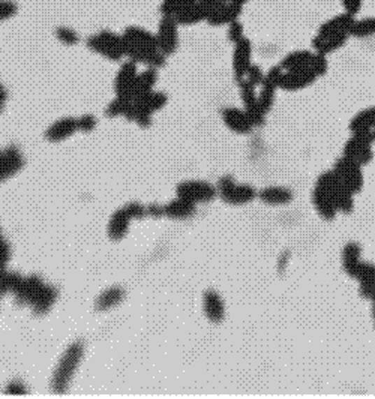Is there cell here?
Listing matches in <instances>:
<instances>
[{
  "label": "cell",
  "instance_id": "obj_1",
  "mask_svg": "<svg viewBox=\"0 0 375 399\" xmlns=\"http://www.w3.org/2000/svg\"><path fill=\"white\" fill-rule=\"evenodd\" d=\"M83 357H85V347L81 342H72L64 351L53 372V378H51V389L55 392L64 393L68 391Z\"/></svg>",
  "mask_w": 375,
  "mask_h": 399
},
{
  "label": "cell",
  "instance_id": "obj_2",
  "mask_svg": "<svg viewBox=\"0 0 375 399\" xmlns=\"http://www.w3.org/2000/svg\"><path fill=\"white\" fill-rule=\"evenodd\" d=\"M86 45L93 53L111 60V62H120L125 57L123 36L116 32H111V30H101V32L89 36Z\"/></svg>",
  "mask_w": 375,
  "mask_h": 399
},
{
  "label": "cell",
  "instance_id": "obj_3",
  "mask_svg": "<svg viewBox=\"0 0 375 399\" xmlns=\"http://www.w3.org/2000/svg\"><path fill=\"white\" fill-rule=\"evenodd\" d=\"M218 197L230 206H245L254 201L258 192L245 183H237L232 176H224L218 180L216 185Z\"/></svg>",
  "mask_w": 375,
  "mask_h": 399
},
{
  "label": "cell",
  "instance_id": "obj_4",
  "mask_svg": "<svg viewBox=\"0 0 375 399\" xmlns=\"http://www.w3.org/2000/svg\"><path fill=\"white\" fill-rule=\"evenodd\" d=\"M316 185L327 191L337 204L339 213H351L354 209V196L342 185L335 171H325L318 176Z\"/></svg>",
  "mask_w": 375,
  "mask_h": 399
},
{
  "label": "cell",
  "instance_id": "obj_5",
  "mask_svg": "<svg viewBox=\"0 0 375 399\" xmlns=\"http://www.w3.org/2000/svg\"><path fill=\"white\" fill-rule=\"evenodd\" d=\"M342 157L359 164L360 167L368 166L374 159V140L372 134H351L344 145Z\"/></svg>",
  "mask_w": 375,
  "mask_h": 399
},
{
  "label": "cell",
  "instance_id": "obj_6",
  "mask_svg": "<svg viewBox=\"0 0 375 399\" xmlns=\"http://www.w3.org/2000/svg\"><path fill=\"white\" fill-rule=\"evenodd\" d=\"M359 164L353 162L351 159L346 158V157H341L337 162L335 166H333V171H335V175L339 177V180L342 182V185L346 187L353 196H356L362 189H363V173Z\"/></svg>",
  "mask_w": 375,
  "mask_h": 399
},
{
  "label": "cell",
  "instance_id": "obj_7",
  "mask_svg": "<svg viewBox=\"0 0 375 399\" xmlns=\"http://www.w3.org/2000/svg\"><path fill=\"white\" fill-rule=\"evenodd\" d=\"M176 196L183 200L191 201L194 204H199V203L212 201L218 196V192H216V187H213L209 182L185 180L177 185Z\"/></svg>",
  "mask_w": 375,
  "mask_h": 399
},
{
  "label": "cell",
  "instance_id": "obj_8",
  "mask_svg": "<svg viewBox=\"0 0 375 399\" xmlns=\"http://www.w3.org/2000/svg\"><path fill=\"white\" fill-rule=\"evenodd\" d=\"M156 45L164 56H171L179 48V24L174 17L162 15L156 30Z\"/></svg>",
  "mask_w": 375,
  "mask_h": 399
},
{
  "label": "cell",
  "instance_id": "obj_9",
  "mask_svg": "<svg viewBox=\"0 0 375 399\" xmlns=\"http://www.w3.org/2000/svg\"><path fill=\"white\" fill-rule=\"evenodd\" d=\"M255 89L257 87L249 85L246 80H242L241 83H239V95H241L243 110L246 111V115L251 117L255 126H262L264 125L267 113L263 110L262 104H260L258 94L255 92Z\"/></svg>",
  "mask_w": 375,
  "mask_h": 399
},
{
  "label": "cell",
  "instance_id": "obj_10",
  "mask_svg": "<svg viewBox=\"0 0 375 399\" xmlns=\"http://www.w3.org/2000/svg\"><path fill=\"white\" fill-rule=\"evenodd\" d=\"M317 78L320 77L317 75L316 71L312 69L311 65L304 69L288 71V73L284 71V74L279 81V89L285 90V92H299V90L309 87L312 83H316Z\"/></svg>",
  "mask_w": 375,
  "mask_h": 399
},
{
  "label": "cell",
  "instance_id": "obj_11",
  "mask_svg": "<svg viewBox=\"0 0 375 399\" xmlns=\"http://www.w3.org/2000/svg\"><path fill=\"white\" fill-rule=\"evenodd\" d=\"M232 65L234 80L241 83L246 77L248 69L253 65V43L246 36L234 44Z\"/></svg>",
  "mask_w": 375,
  "mask_h": 399
},
{
  "label": "cell",
  "instance_id": "obj_12",
  "mask_svg": "<svg viewBox=\"0 0 375 399\" xmlns=\"http://www.w3.org/2000/svg\"><path fill=\"white\" fill-rule=\"evenodd\" d=\"M283 74H284V71L279 65L270 68L264 75L262 86H260L258 99H260V104H262V107L266 113L272 110V107L275 104L276 90L279 89V81H281V77H283Z\"/></svg>",
  "mask_w": 375,
  "mask_h": 399
},
{
  "label": "cell",
  "instance_id": "obj_13",
  "mask_svg": "<svg viewBox=\"0 0 375 399\" xmlns=\"http://www.w3.org/2000/svg\"><path fill=\"white\" fill-rule=\"evenodd\" d=\"M137 75H139L137 64L132 62V60L123 62L118 71L116 80H114V92H116V96L134 99V86Z\"/></svg>",
  "mask_w": 375,
  "mask_h": 399
},
{
  "label": "cell",
  "instance_id": "obj_14",
  "mask_svg": "<svg viewBox=\"0 0 375 399\" xmlns=\"http://www.w3.org/2000/svg\"><path fill=\"white\" fill-rule=\"evenodd\" d=\"M243 6L236 5L232 2H221L215 5L212 9H209L206 14L204 22L213 27L218 26H228L232 22H236L239 17L242 15Z\"/></svg>",
  "mask_w": 375,
  "mask_h": 399
},
{
  "label": "cell",
  "instance_id": "obj_15",
  "mask_svg": "<svg viewBox=\"0 0 375 399\" xmlns=\"http://www.w3.org/2000/svg\"><path fill=\"white\" fill-rule=\"evenodd\" d=\"M221 116H222L224 125L230 131H233L234 134H239V136L251 134L253 129L255 128L254 122L246 115V111L243 108L227 107L222 110Z\"/></svg>",
  "mask_w": 375,
  "mask_h": 399
},
{
  "label": "cell",
  "instance_id": "obj_16",
  "mask_svg": "<svg viewBox=\"0 0 375 399\" xmlns=\"http://www.w3.org/2000/svg\"><path fill=\"white\" fill-rule=\"evenodd\" d=\"M23 167L24 158L17 147H6L0 150V183L15 176Z\"/></svg>",
  "mask_w": 375,
  "mask_h": 399
},
{
  "label": "cell",
  "instance_id": "obj_17",
  "mask_svg": "<svg viewBox=\"0 0 375 399\" xmlns=\"http://www.w3.org/2000/svg\"><path fill=\"white\" fill-rule=\"evenodd\" d=\"M123 41L125 47L132 48H143V50H156V35L150 30H146L140 26H128L123 30Z\"/></svg>",
  "mask_w": 375,
  "mask_h": 399
},
{
  "label": "cell",
  "instance_id": "obj_18",
  "mask_svg": "<svg viewBox=\"0 0 375 399\" xmlns=\"http://www.w3.org/2000/svg\"><path fill=\"white\" fill-rule=\"evenodd\" d=\"M45 285L43 278L38 275H30V276H23L22 282L18 284V287L15 289L14 299L18 305H30L32 300L36 298V294L41 291Z\"/></svg>",
  "mask_w": 375,
  "mask_h": 399
},
{
  "label": "cell",
  "instance_id": "obj_19",
  "mask_svg": "<svg viewBox=\"0 0 375 399\" xmlns=\"http://www.w3.org/2000/svg\"><path fill=\"white\" fill-rule=\"evenodd\" d=\"M203 312L213 324H220L225 319V303L221 294L215 290H206L203 294Z\"/></svg>",
  "mask_w": 375,
  "mask_h": 399
},
{
  "label": "cell",
  "instance_id": "obj_20",
  "mask_svg": "<svg viewBox=\"0 0 375 399\" xmlns=\"http://www.w3.org/2000/svg\"><path fill=\"white\" fill-rule=\"evenodd\" d=\"M311 200H312V204H314V209L320 215V218H323L325 221H332L337 218V215L339 212L337 209L335 201H333L332 196L327 191L316 185L314 189H312Z\"/></svg>",
  "mask_w": 375,
  "mask_h": 399
},
{
  "label": "cell",
  "instance_id": "obj_21",
  "mask_svg": "<svg viewBox=\"0 0 375 399\" xmlns=\"http://www.w3.org/2000/svg\"><path fill=\"white\" fill-rule=\"evenodd\" d=\"M78 131L77 117H62L51 124L45 131V138L51 143H60L72 137Z\"/></svg>",
  "mask_w": 375,
  "mask_h": 399
},
{
  "label": "cell",
  "instance_id": "obj_22",
  "mask_svg": "<svg viewBox=\"0 0 375 399\" xmlns=\"http://www.w3.org/2000/svg\"><path fill=\"white\" fill-rule=\"evenodd\" d=\"M354 20L356 18L350 14H347V13L338 14L335 17L329 18L327 22L323 23L320 26L316 36L327 38V36H333V35H338V34H350V29L354 23Z\"/></svg>",
  "mask_w": 375,
  "mask_h": 399
},
{
  "label": "cell",
  "instance_id": "obj_23",
  "mask_svg": "<svg viewBox=\"0 0 375 399\" xmlns=\"http://www.w3.org/2000/svg\"><path fill=\"white\" fill-rule=\"evenodd\" d=\"M257 198L267 206H285L293 201L295 194L285 187H267L258 192Z\"/></svg>",
  "mask_w": 375,
  "mask_h": 399
},
{
  "label": "cell",
  "instance_id": "obj_24",
  "mask_svg": "<svg viewBox=\"0 0 375 399\" xmlns=\"http://www.w3.org/2000/svg\"><path fill=\"white\" fill-rule=\"evenodd\" d=\"M57 298H59V290L56 287H53V285L45 284L29 306L32 308L34 314L45 315L51 311V308H53Z\"/></svg>",
  "mask_w": 375,
  "mask_h": 399
},
{
  "label": "cell",
  "instance_id": "obj_25",
  "mask_svg": "<svg viewBox=\"0 0 375 399\" xmlns=\"http://www.w3.org/2000/svg\"><path fill=\"white\" fill-rule=\"evenodd\" d=\"M129 224H131V218H129V215L125 212V209L122 208L116 210L110 217V221L107 225L108 238L114 242L122 240L128 234Z\"/></svg>",
  "mask_w": 375,
  "mask_h": 399
},
{
  "label": "cell",
  "instance_id": "obj_26",
  "mask_svg": "<svg viewBox=\"0 0 375 399\" xmlns=\"http://www.w3.org/2000/svg\"><path fill=\"white\" fill-rule=\"evenodd\" d=\"M197 204L183 200L181 197H177L171 200L170 203H167L164 206V217L174 219V221H183L191 218L197 210Z\"/></svg>",
  "mask_w": 375,
  "mask_h": 399
},
{
  "label": "cell",
  "instance_id": "obj_27",
  "mask_svg": "<svg viewBox=\"0 0 375 399\" xmlns=\"http://www.w3.org/2000/svg\"><path fill=\"white\" fill-rule=\"evenodd\" d=\"M348 38H350V34H338V35L327 36V38L316 36L314 39H312V48H314L316 53L327 57L329 55L335 53L337 50L346 45Z\"/></svg>",
  "mask_w": 375,
  "mask_h": 399
},
{
  "label": "cell",
  "instance_id": "obj_28",
  "mask_svg": "<svg viewBox=\"0 0 375 399\" xmlns=\"http://www.w3.org/2000/svg\"><path fill=\"white\" fill-rule=\"evenodd\" d=\"M375 126V107H368L359 111L356 116L350 120L348 129L351 134H372Z\"/></svg>",
  "mask_w": 375,
  "mask_h": 399
},
{
  "label": "cell",
  "instance_id": "obj_29",
  "mask_svg": "<svg viewBox=\"0 0 375 399\" xmlns=\"http://www.w3.org/2000/svg\"><path fill=\"white\" fill-rule=\"evenodd\" d=\"M312 57H314V51L296 50L288 53L278 65L283 68V71H285V73H288V71H297L309 66Z\"/></svg>",
  "mask_w": 375,
  "mask_h": 399
},
{
  "label": "cell",
  "instance_id": "obj_30",
  "mask_svg": "<svg viewBox=\"0 0 375 399\" xmlns=\"http://www.w3.org/2000/svg\"><path fill=\"white\" fill-rule=\"evenodd\" d=\"M125 299V290L120 287H108L107 290H104L95 302V308L99 312H106L110 311L113 308H116V306Z\"/></svg>",
  "mask_w": 375,
  "mask_h": 399
},
{
  "label": "cell",
  "instance_id": "obj_31",
  "mask_svg": "<svg viewBox=\"0 0 375 399\" xmlns=\"http://www.w3.org/2000/svg\"><path fill=\"white\" fill-rule=\"evenodd\" d=\"M176 22L179 26H194L199 24L206 20V9L203 8V5H200L199 2H195L190 6L183 8L182 11L177 14Z\"/></svg>",
  "mask_w": 375,
  "mask_h": 399
},
{
  "label": "cell",
  "instance_id": "obj_32",
  "mask_svg": "<svg viewBox=\"0 0 375 399\" xmlns=\"http://www.w3.org/2000/svg\"><path fill=\"white\" fill-rule=\"evenodd\" d=\"M156 81H158V69L148 68L143 73H139L134 86V99H137L153 90Z\"/></svg>",
  "mask_w": 375,
  "mask_h": 399
},
{
  "label": "cell",
  "instance_id": "obj_33",
  "mask_svg": "<svg viewBox=\"0 0 375 399\" xmlns=\"http://www.w3.org/2000/svg\"><path fill=\"white\" fill-rule=\"evenodd\" d=\"M347 275L350 278L356 280L359 285H375V264L372 263L360 260L347 272Z\"/></svg>",
  "mask_w": 375,
  "mask_h": 399
},
{
  "label": "cell",
  "instance_id": "obj_34",
  "mask_svg": "<svg viewBox=\"0 0 375 399\" xmlns=\"http://www.w3.org/2000/svg\"><path fill=\"white\" fill-rule=\"evenodd\" d=\"M362 257V248L356 242H348L342 249V270L348 272L351 268H354Z\"/></svg>",
  "mask_w": 375,
  "mask_h": 399
},
{
  "label": "cell",
  "instance_id": "obj_35",
  "mask_svg": "<svg viewBox=\"0 0 375 399\" xmlns=\"http://www.w3.org/2000/svg\"><path fill=\"white\" fill-rule=\"evenodd\" d=\"M135 101H139L140 104H143L149 111L156 113L167 106V102H169V96H167L164 92L152 90V92H149V94H146Z\"/></svg>",
  "mask_w": 375,
  "mask_h": 399
},
{
  "label": "cell",
  "instance_id": "obj_36",
  "mask_svg": "<svg viewBox=\"0 0 375 399\" xmlns=\"http://www.w3.org/2000/svg\"><path fill=\"white\" fill-rule=\"evenodd\" d=\"M350 36L353 38L375 36V17L354 20V23L350 29Z\"/></svg>",
  "mask_w": 375,
  "mask_h": 399
},
{
  "label": "cell",
  "instance_id": "obj_37",
  "mask_svg": "<svg viewBox=\"0 0 375 399\" xmlns=\"http://www.w3.org/2000/svg\"><path fill=\"white\" fill-rule=\"evenodd\" d=\"M22 280L23 276L17 272H11L8 269L0 272V299L5 298L9 293H14Z\"/></svg>",
  "mask_w": 375,
  "mask_h": 399
},
{
  "label": "cell",
  "instance_id": "obj_38",
  "mask_svg": "<svg viewBox=\"0 0 375 399\" xmlns=\"http://www.w3.org/2000/svg\"><path fill=\"white\" fill-rule=\"evenodd\" d=\"M132 99L128 98H122V96H116L113 101H110V104L106 108V116L107 117H120L127 115V111L131 106Z\"/></svg>",
  "mask_w": 375,
  "mask_h": 399
},
{
  "label": "cell",
  "instance_id": "obj_39",
  "mask_svg": "<svg viewBox=\"0 0 375 399\" xmlns=\"http://www.w3.org/2000/svg\"><path fill=\"white\" fill-rule=\"evenodd\" d=\"M197 0H164L161 5V15L176 17L183 8L195 3Z\"/></svg>",
  "mask_w": 375,
  "mask_h": 399
},
{
  "label": "cell",
  "instance_id": "obj_40",
  "mask_svg": "<svg viewBox=\"0 0 375 399\" xmlns=\"http://www.w3.org/2000/svg\"><path fill=\"white\" fill-rule=\"evenodd\" d=\"M56 38L60 44L72 47L80 43V35L72 27L68 26H59L56 30Z\"/></svg>",
  "mask_w": 375,
  "mask_h": 399
},
{
  "label": "cell",
  "instance_id": "obj_41",
  "mask_svg": "<svg viewBox=\"0 0 375 399\" xmlns=\"http://www.w3.org/2000/svg\"><path fill=\"white\" fill-rule=\"evenodd\" d=\"M264 75L266 73L263 71V68L260 66V65H251V68L248 69V73H246V77L243 80H246L249 85H253L254 87H260L263 83V80H264Z\"/></svg>",
  "mask_w": 375,
  "mask_h": 399
},
{
  "label": "cell",
  "instance_id": "obj_42",
  "mask_svg": "<svg viewBox=\"0 0 375 399\" xmlns=\"http://www.w3.org/2000/svg\"><path fill=\"white\" fill-rule=\"evenodd\" d=\"M227 38L232 44H236V43H239V41L245 38L243 24L239 22V20H236V22H232L230 24L227 26Z\"/></svg>",
  "mask_w": 375,
  "mask_h": 399
},
{
  "label": "cell",
  "instance_id": "obj_43",
  "mask_svg": "<svg viewBox=\"0 0 375 399\" xmlns=\"http://www.w3.org/2000/svg\"><path fill=\"white\" fill-rule=\"evenodd\" d=\"M125 212L129 215L131 219H143L148 217V206H143L141 203L131 201L127 206H123Z\"/></svg>",
  "mask_w": 375,
  "mask_h": 399
},
{
  "label": "cell",
  "instance_id": "obj_44",
  "mask_svg": "<svg viewBox=\"0 0 375 399\" xmlns=\"http://www.w3.org/2000/svg\"><path fill=\"white\" fill-rule=\"evenodd\" d=\"M17 9L13 0H0V23L11 20L17 14Z\"/></svg>",
  "mask_w": 375,
  "mask_h": 399
},
{
  "label": "cell",
  "instance_id": "obj_45",
  "mask_svg": "<svg viewBox=\"0 0 375 399\" xmlns=\"http://www.w3.org/2000/svg\"><path fill=\"white\" fill-rule=\"evenodd\" d=\"M11 261V245L2 238L0 239V272L8 269V264Z\"/></svg>",
  "mask_w": 375,
  "mask_h": 399
},
{
  "label": "cell",
  "instance_id": "obj_46",
  "mask_svg": "<svg viewBox=\"0 0 375 399\" xmlns=\"http://www.w3.org/2000/svg\"><path fill=\"white\" fill-rule=\"evenodd\" d=\"M77 124H78V131L81 132H92L93 129L97 128V117L92 115H83L80 117H77Z\"/></svg>",
  "mask_w": 375,
  "mask_h": 399
},
{
  "label": "cell",
  "instance_id": "obj_47",
  "mask_svg": "<svg viewBox=\"0 0 375 399\" xmlns=\"http://www.w3.org/2000/svg\"><path fill=\"white\" fill-rule=\"evenodd\" d=\"M342 6L347 14L356 17L362 11L363 0H342Z\"/></svg>",
  "mask_w": 375,
  "mask_h": 399
},
{
  "label": "cell",
  "instance_id": "obj_48",
  "mask_svg": "<svg viewBox=\"0 0 375 399\" xmlns=\"http://www.w3.org/2000/svg\"><path fill=\"white\" fill-rule=\"evenodd\" d=\"M6 393H26L27 391H26V386L24 384H22L20 382H13L11 384H8L6 386V391H5Z\"/></svg>",
  "mask_w": 375,
  "mask_h": 399
},
{
  "label": "cell",
  "instance_id": "obj_49",
  "mask_svg": "<svg viewBox=\"0 0 375 399\" xmlns=\"http://www.w3.org/2000/svg\"><path fill=\"white\" fill-rule=\"evenodd\" d=\"M148 217H152V218L164 217V206H160V204H149Z\"/></svg>",
  "mask_w": 375,
  "mask_h": 399
},
{
  "label": "cell",
  "instance_id": "obj_50",
  "mask_svg": "<svg viewBox=\"0 0 375 399\" xmlns=\"http://www.w3.org/2000/svg\"><path fill=\"white\" fill-rule=\"evenodd\" d=\"M8 94H6V89L3 87V85H0V111L3 110L5 107V102H6Z\"/></svg>",
  "mask_w": 375,
  "mask_h": 399
},
{
  "label": "cell",
  "instance_id": "obj_51",
  "mask_svg": "<svg viewBox=\"0 0 375 399\" xmlns=\"http://www.w3.org/2000/svg\"><path fill=\"white\" fill-rule=\"evenodd\" d=\"M222 2H232V3H236V5L245 6L248 3V0H222Z\"/></svg>",
  "mask_w": 375,
  "mask_h": 399
},
{
  "label": "cell",
  "instance_id": "obj_52",
  "mask_svg": "<svg viewBox=\"0 0 375 399\" xmlns=\"http://www.w3.org/2000/svg\"><path fill=\"white\" fill-rule=\"evenodd\" d=\"M372 320H374V329H375V300H372Z\"/></svg>",
  "mask_w": 375,
  "mask_h": 399
},
{
  "label": "cell",
  "instance_id": "obj_53",
  "mask_svg": "<svg viewBox=\"0 0 375 399\" xmlns=\"http://www.w3.org/2000/svg\"><path fill=\"white\" fill-rule=\"evenodd\" d=\"M372 140H374V143H375V126H374V129H372Z\"/></svg>",
  "mask_w": 375,
  "mask_h": 399
},
{
  "label": "cell",
  "instance_id": "obj_54",
  "mask_svg": "<svg viewBox=\"0 0 375 399\" xmlns=\"http://www.w3.org/2000/svg\"><path fill=\"white\" fill-rule=\"evenodd\" d=\"M3 238V233H2V228H0V239Z\"/></svg>",
  "mask_w": 375,
  "mask_h": 399
}]
</instances>
